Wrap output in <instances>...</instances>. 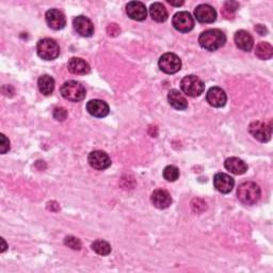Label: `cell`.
Instances as JSON below:
<instances>
[{
	"label": "cell",
	"instance_id": "16",
	"mask_svg": "<svg viewBox=\"0 0 273 273\" xmlns=\"http://www.w3.org/2000/svg\"><path fill=\"white\" fill-rule=\"evenodd\" d=\"M87 111L94 118H105L109 114V106L102 100H92L87 104Z\"/></svg>",
	"mask_w": 273,
	"mask_h": 273
},
{
	"label": "cell",
	"instance_id": "7",
	"mask_svg": "<svg viewBox=\"0 0 273 273\" xmlns=\"http://www.w3.org/2000/svg\"><path fill=\"white\" fill-rule=\"evenodd\" d=\"M249 132L259 142H268L271 139L272 126L262 121L252 122L249 126Z\"/></svg>",
	"mask_w": 273,
	"mask_h": 273
},
{
	"label": "cell",
	"instance_id": "18",
	"mask_svg": "<svg viewBox=\"0 0 273 273\" xmlns=\"http://www.w3.org/2000/svg\"><path fill=\"white\" fill-rule=\"evenodd\" d=\"M67 68L74 75H87L91 71L89 63L81 58H72L68 60Z\"/></svg>",
	"mask_w": 273,
	"mask_h": 273
},
{
	"label": "cell",
	"instance_id": "26",
	"mask_svg": "<svg viewBox=\"0 0 273 273\" xmlns=\"http://www.w3.org/2000/svg\"><path fill=\"white\" fill-rule=\"evenodd\" d=\"M163 177L168 182H175L180 177V170L175 166H168L163 170Z\"/></svg>",
	"mask_w": 273,
	"mask_h": 273
},
{
	"label": "cell",
	"instance_id": "5",
	"mask_svg": "<svg viewBox=\"0 0 273 273\" xmlns=\"http://www.w3.org/2000/svg\"><path fill=\"white\" fill-rule=\"evenodd\" d=\"M181 88L183 92L191 98H197L204 92L205 85L203 80L194 75H188L183 78L181 83Z\"/></svg>",
	"mask_w": 273,
	"mask_h": 273
},
{
	"label": "cell",
	"instance_id": "24",
	"mask_svg": "<svg viewBox=\"0 0 273 273\" xmlns=\"http://www.w3.org/2000/svg\"><path fill=\"white\" fill-rule=\"evenodd\" d=\"M255 54L256 57L261 60H269L273 56V48L271 44L267 42H261L256 46Z\"/></svg>",
	"mask_w": 273,
	"mask_h": 273
},
{
	"label": "cell",
	"instance_id": "21",
	"mask_svg": "<svg viewBox=\"0 0 273 273\" xmlns=\"http://www.w3.org/2000/svg\"><path fill=\"white\" fill-rule=\"evenodd\" d=\"M169 104L176 110H185L188 108V102L179 90H171L168 94Z\"/></svg>",
	"mask_w": 273,
	"mask_h": 273
},
{
	"label": "cell",
	"instance_id": "32",
	"mask_svg": "<svg viewBox=\"0 0 273 273\" xmlns=\"http://www.w3.org/2000/svg\"><path fill=\"white\" fill-rule=\"evenodd\" d=\"M255 30H256L259 34H261V35H265V34L267 33V29L265 28V27H264L263 25H257V26L255 27Z\"/></svg>",
	"mask_w": 273,
	"mask_h": 273
},
{
	"label": "cell",
	"instance_id": "6",
	"mask_svg": "<svg viewBox=\"0 0 273 273\" xmlns=\"http://www.w3.org/2000/svg\"><path fill=\"white\" fill-rule=\"evenodd\" d=\"M158 65L163 73L172 75L179 72L182 68V60L177 54L173 52H167L160 57Z\"/></svg>",
	"mask_w": 273,
	"mask_h": 273
},
{
	"label": "cell",
	"instance_id": "28",
	"mask_svg": "<svg viewBox=\"0 0 273 273\" xmlns=\"http://www.w3.org/2000/svg\"><path fill=\"white\" fill-rule=\"evenodd\" d=\"M64 243H65L66 247L71 248L73 250H80L81 249V241L74 236L66 237L64 240Z\"/></svg>",
	"mask_w": 273,
	"mask_h": 273
},
{
	"label": "cell",
	"instance_id": "11",
	"mask_svg": "<svg viewBox=\"0 0 273 273\" xmlns=\"http://www.w3.org/2000/svg\"><path fill=\"white\" fill-rule=\"evenodd\" d=\"M206 101L210 106L215 108H222L225 106L227 101L226 93L219 87H212L206 94Z\"/></svg>",
	"mask_w": 273,
	"mask_h": 273
},
{
	"label": "cell",
	"instance_id": "29",
	"mask_svg": "<svg viewBox=\"0 0 273 273\" xmlns=\"http://www.w3.org/2000/svg\"><path fill=\"white\" fill-rule=\"evenodd\" d=\"M53 118L56 119L57 121H60V122H63L64 120H66L67 118V111L66 109L63 108V107H58L53 110Z\"/></svg>",
	"mask_w": 273,
	"mask_h": 273
},
{
	"label": "cell",
	"instance_id": "8",
	"mask_svg": "<svg viewBox=\"0 0 273 273\" xmlns=\"http://www.w3.org/2000/svg\"><path fill=\"white\" fill-rule=\"evenodd\" d=\"M172 24L177 31L183 33L189 32L194 28V20L192 15L186 11L176 13V14L173 16Z\"/></svg>",
	"mask_w": 273,
	"mask_h": 273
},
{
	"label": "cell",
	"instance_id": "4",
	"mask_svg": "<svg viewBox=\"0 0 273 273\" xmlns=\"http://www.w3.org/2000/svg\"><path fill=\"white\" fill-rule=\"evenodd\" d=\"M37 54L41 59L51 61L59 57L60 54V47L56 41L52 38H43L38 41L36 46Z\"/></svg>",
	"mask_w": 273,
	"mask_h": 273
},
{
	"label": "cell",
	"instance_id": "31",
	"mask_svg": "<svg viewBox=\"0 0 273 273\" xmlns=\"http://www.w3.org/2000/svg\"><path fill=\"white\" fill-rule=\"evenodd\" d=\"M121 32L120 27L116 24H110L107 27V33L110 36H116Z\"/></svg>",
	"mask_w": 273,
	"mask_h": 273
},
{
	"label": "cell",
	"instance_id": "20",
	"mask_svg": "<svg viewBox=\"0 0 273 273\" xmlns=\"http://www.w3.org/2000/svg\"><path fill=\"white\" fill-rule=\"evenodd\" d=\"M237 47L243 51H250L254 46V40L252 35L245 30H239L234 36Z\"/></svg>",
	"mask_w": 273,
	"mask_h": 273
},
{
	"label": "cell",
	"instance_id": "30",
	"mask_svg": "<svg viewBox=\"0 0 273 273\" xmlns=\"http://www.w3.org/2000/svg\"><path fill=\"white\" fill-rule=\"evenodd\" d=\"M0 142H2L0 143V152L2 154H7L10 149V141L4 133L0 134Z\"/></svg>",
	"mask_w": 273,
	"mask_h": 273
},
{
	"label": "cell",
	"instance_id": "19",
	"mask_svg": "<svg viewBox=\"0 0 273 273\" xmlns=\"http://www.w3.org/2000/svg\"><path fill=\"white\" fill-rule=\"evenodd\" d=\"M224 167L227 171L235 175H242L248 171V165L242 159L237 157H229L225 160Z\"/></svg>",
	"mask_w": 273,
	"mask_h": 273
},
{
	"label": "cell",
	"instance_id": "9",
	"mask_svg": "<svg viewBox=\"0 0 273 273\" xmlns=\"http://www.w3.org/2000/svg\"><path fill=\"white\" fill-rule=\"evenodd\" d=\"M90 166L95 170H106L111 166V159L109 155L103 151H94L88 157Z\"/></svg>",
	"mask_w": 273,
	"mask_h": 273
},
{
	"label": "cell",
	"instance_id": "27",
	"mask_svg": "<svg viewBox=\"0 0 273 273\" xmlns=\"http://www.w3.org/2000/svg\"><path fill=\"white\" fill-rule=\"evenodd\" d=\"M239 8V4L235 3V2H227L224 4V8H223V14L229 18V16H231V14Z\"/></svg>",
	"mask_w": 273,
	"mask_h": 273
},
{
	"label": "cell",
	"instance_id": "10",
	"mask_svg": "<svg viewBox=\"0 0 273 273\" xmlns=\"http://www.w3.org/2000/svg\"><path fill=\"white\" fill-rule=\"evenodd\" d=\"M213 186L223 194L229 193L235 186V181L231 176L225 173H217L213 177Z\"/></svg>",
	"mask_w": 273,
	"mask_h": 273
},
{
	"label": "cell",
	"instance_id": "3",
	"mask_svg": "<svg viewBox=\"0 0 273 273\" xmlns=\"http://www.w3.org/2000/svg\"><path fill=\"white\" fill-rule=\"evenodd\" d=\"M60 93L65 100L75 103L85 100L87 94L85 87L75 80H70L64 83L60 88Z\"/></svg>",
	"mask_w": 273,
	"mask_h": 273
},
{
	"label": "cell",
	"instance_id": "2",
	"mask_svg": "<svg viewBox=\"0 0 273 273\" xmlns=\"http://www.w3.org/2000/svg\"><path fill=\"white\" fill-rule=\"evenodd\" d=\"M262 191L258 185L253 182H244L237 189L238 200L244 205H254L261 199Z\"/></svg>",
	"mask_w": 273,
	"mask_h": 273
},
{
	"label": "cell",
	"instance_id": "14",
	"mask_svg": "<svg viewBox=\"0 0 273 273\" xmlns=\"http://www.w3.org/2000/svg\"><path fill=\"white\" fill-rule=\"evenodd\" d=\"M194 15L200 23L211 24L217 20V12L209 5H200L194 10Z\"/></svg>",
	"mask_w": 273,
	"mask_h": 273
},
{
	"label": "cell",
	"instance_id": "22",
	"mask_svg": "<svg viewBox=\"0 0 273 273\" xmlns=\"http://www.w3.org/2000/svg\"><path fill=\"white\" fill-rule=\"evenodd\" d=\"M149 14L157 23H165L169 17L167 8L160 3H155L151 6V8H149Z\"/></svg>",
	"mask_w": 273,
	"mask_h": 273
},
{
	"label": "cell",
	"instance_id": "25",
	"mask_svg": "<svg viewBox=\"0 0 273 273\" xmlns=\"http://www.w3.org/2000/svg\"><path fill=\"white\" fill-rule=\"evenodd\" d=\"M92 250L102 256H107L111 253V247L107 241L99 239L92 243Z\"/></svg>",
	"mask_w": 273,
	"mask_h": 273
},
{
	"label": "cell",
	"instance_id": "23",
	"mask_svg": "<svg viewBox=\"0 0 273 273\" xmlns=\"http://www.w3.org/2000/svg\"><path fill=\"white\" fill-rule=\"evenodd\" d=\"M37 86L41 93L44 95H50L54 90V80L49 75H43L38 78Z\"/></svg>",
	"mask_w": 273,
	"mask_h": 273
},
{
	"label": "cell",
	"instance_id": "34",
	"mask_svg": "<svg viewBox=\"0 0 273 273\" xmlns=\"http://www.w3.org/2000/svg\"><path fill=\"white\" fill-rule=\"evenodd\" d=\"M2 242H3V249H2V252H5L6 249H7V244H6V242H5L4 239H2Z\"/></svg>",
	"mask_w": 273,
	"mask_h": 273
},
{
	"label": "cell",
	"instance_id": "13",
	"mask_svg": "<svg viewBox=\"0 0 273 273\" xmlns=\"http://www.w3.org/2000/svg\"><path fill=\"white\" fill-rule=\"evenodd\" d=\"M74 29L81 36L90 37L94 34V25L93 23L86 16H77L73 21Z\"/></svg>",
	"mask_w": 273,
	"mask_h": 273
},
{
	"label": "cell",
	"instance_id": "17",
	"mask_svg": "<svg viewBox=\"0 0 273 273\" xmlns=\"http://www.w3.org/2000/svg\"><path fill=\"white\" fill-rule=\"evenodd\" d=\"M151 201L154 204V206L157 207L158 209L169 208L172 204L171 194L168 192L167 190H163V189L155 190L151 197Z\"/></svg>",
	"mask_w": 273,
	"mask_h": 273
},
{
	"label": "cell",
	"instance_id": "1",
	"mask_svg": "<svg viewBox=\"0 0 273 273\" xmlns=\"http://www.w3.org/2000/svg\"><path fill=\"white\" fill-rule=\"evenodd\" d=\"M199 43L202 48L208 51H216L226 43V35L219 29H208L201 33Z\"/></svg>",
	"mask_w": 273,
	"mask_h": 273
},
{
	"label": "cell",
	"instance_id": "15",
	"mask_svg": "<svg viewBox=\"0 0 273 273\" xmlns=\"http://www.w3.org/2000/svg\"><path fill=\"white\" fill-rule=\"evenodd\" d=\"M127 15L133 21H144L147 15L146 7L141 2H130L126 6Z\"/></svg>",
	"mask_w": 273,
	"mask_h": 273
},
{
	"label": "cell",
	"instance_id": "12",
	"mask_svg": "<svg viewBox=\"0 0 273 273\" xmlns=\"http://www.w3.org/2000/svg\"><path fill=\"white\" fill-rule=\"evenodd\" d=\"M46 23L49 28L53 30H61L66 25V18L63 13L57 9H51L46 12Z\"/></svg>",
	"mask_w": 273,
	"mask_h": 273
},
{
	"label": "cell",
	"instance_id": "33",
	"mask_svg": "<svg viewBox=\"0 0 273 273\" xmlns=\"http://www.w3.org/2000/svg\"><path fill=\"white\" fill-rule=\"evenodd\" d=\"M168 3H169L170 5H172V6H176V7H180V6H183V5H184V2H177V3H175V2H171V0H168Z\"/></svg>",
	"mask_w": 273,
	"mask_h": 273
}]
</instances>
